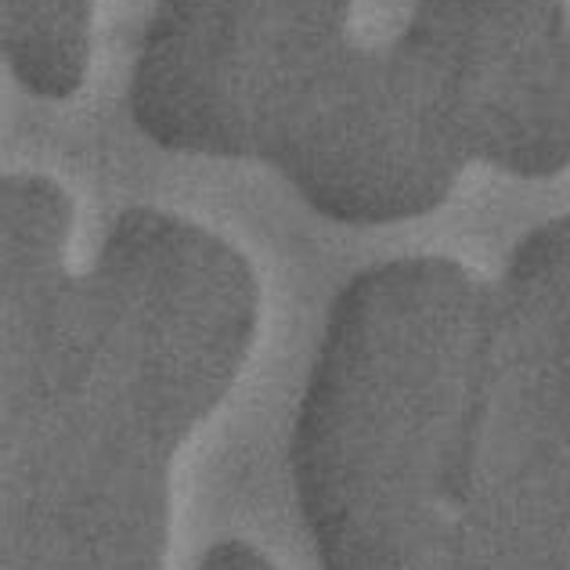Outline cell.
<instances>
[{
  "label": "cell",
  "mask_w": 570,
  "mask_h": 570,
  "mask_svg": "<svg viewBox=\"0 0 570 570\" xmlns=\"http://www.w3.org/2000/svg\"><path fill=\"white\" fill-rule=\"evenodd\" d=\"M322 570H570V325L528 282L397 257L336 293L293 426Z\"/></svg>",
  "instance_id": "obj_1"
},
{
  "label": "cell",
  "mask_w": 570,
  "mask_h": 570,
  "mask_svg": "<svg viewBox=\"0 0 570 570\" xmlns=\"http://www.w3.org/2000/svg\"><path fill=\"white\" fill-rule=\"evenodd\" d=\"M72 199L0 185V570H163L177 452L257 333L249 261L167 209L119 214L69 267Z\"/></svg>",
  "instance_id": "obj_2"
},
{
  "label": "cell",
  "mask_w": 570,
  "mask_h": 570,
  "mask_svg": "<svg viewBox=\"0 0 570 570\" xmlns=\"http://www.w3.org/2000/svg\"><path fill=\"white\" fill-rule=\"evenodd\" d=\"M351 0H159L130 72V116L170 153L261 159L347 48Z\"/></svg>",
  "instance_id": "obj_3"
},
{
  "label": "cell",
  "mask_w": 570,
  "mask_h": 570,
  "mask_svg": "<svg viewBox=\"0 0 570 570\" xmlns=\"http://www.w3.org/2000/svg\"><path fill=\"white\" fill-rule=\"evenodd\" d=\"M264 163L351 228L430 214L470 167L401 40L347 43L285 116Z\"/></svg>",
  "instance_id": "obj_4"
},
{
  "label": "cell",
  "mask_w": 570,
  "mask_h": 570,
  "mask_svg": "<svg viewBox=\"0 0 570 570\" xmlns=\"http://www.w3.org/2000/svg\"><path fill=\"white\" fill-rule=\"evenodd\" d=\"M466 163L542 181L570 167L560 0H415L397 37Z\"/></svg>",
  "instance_id": "obj_5"
},
{
  "label": "cell",
  "mask_w": 570,
  "mask_h": 570,
  "mask_svg": "<svg viewBox=\"0 0 570 570\" xmlns=\"http://www.w3.org/2000/svg\"><path fill=\"white\" fill-rule=\"evenodd\" d=\"M95 0H0V43L29 95L62 101L87 80Z\"/></svg>",
  "instance_id": "obj_6"
},
{
  "label": "cell",
  "mask_w": 570,
  "mask_h": 570,
  "mask_svg": "<svg viewBox=\"0 0 570 570\" xmlns=\"http://www.w3.org/2000/svg\"><path fill=\"white\" fill-rule=\"evenodd\" d=\"M199 570H278V567L246 542H220L206 552Z\"/></svg>",
  "instance_id": "obj_7"
}]
</instances>
